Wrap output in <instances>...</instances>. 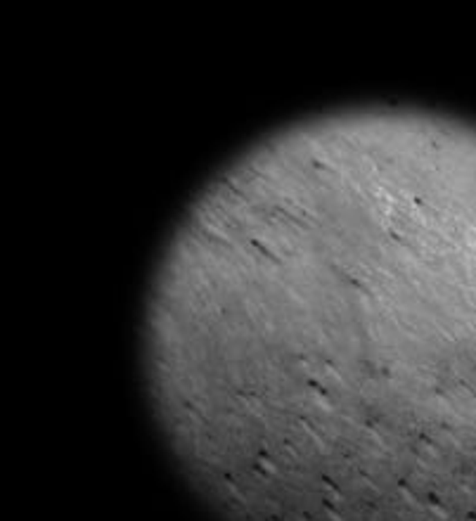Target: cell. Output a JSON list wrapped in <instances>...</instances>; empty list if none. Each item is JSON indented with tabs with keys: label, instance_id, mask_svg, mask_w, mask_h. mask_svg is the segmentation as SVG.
I'll return each mask as SVG.
<instances>
[{
	"label": "cell",
	"instance_id": "1",
	"mask_svg": "<svg viewBox=\"0 0 476 521\" xmlns=\"http://www.w3.org/2000/svg\"><path fill=\"white\" fill-rule=\"evenodd\" d=\"M143 365L221 521H476V123L354 107L246 147L161 254Z\"/></svg>",
	"mask_w": 476,
	"mask_h": 521
}]
</instances>
